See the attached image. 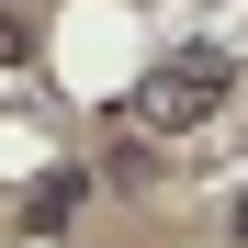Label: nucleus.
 Wrapping results in <instances>:
<instances>
[{
	"label": "nucleus",
	"instance_id": "obj_1",
	"mask_svg": "<svg viewBox=\"0 0 248 248\" xmlns=\"http://www.w3.org/2000/svg\"><path fill=\"white\" fill-rule=\"evenodd\" d=\"M226 91H237V68L215 57V46H192V57H170V68H158L147 79V124H158V136H181V124H203V113H226Z\"/></svg>",
	"mask_w": 248,
	"mask_h": 248
}]
</instances>
